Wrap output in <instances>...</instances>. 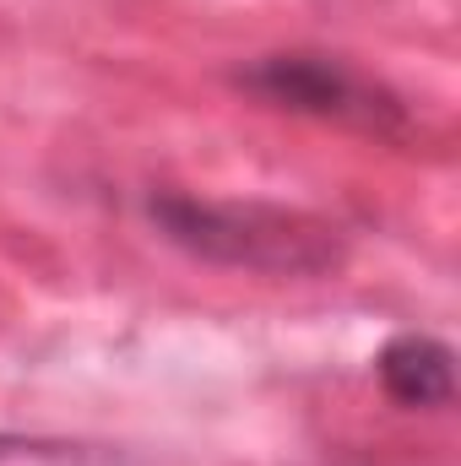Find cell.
<instances>
[{
	"instance_id": "6da1fadb",
	"label": "cell",
	"mask_w": 461,
	"mask_h": 466,
	"mask_svg": "<svg viewBox=\"0 0 461 466\" xmlns=\"http://www.w3.org/2000/svg\"><path fill=\"white\" fill-rule=\"evenodd\" d=\"M152 228L174 249L261 277H321L343 266L347 238L332 218L277 201H212V196H179L158 190L147 201Z\"/></svg>"
},
{
	"instance_id": "7a4b0ae2",
	"label": "cell",
	"mask_w": 461,
	"mask_h": 466,
	"mask_svg": "<svg viewBox=\"0 0 461 466\" xmlns=\"http://www.w3.org/2000/svg\"><path fill=\"white\" fill-rule=\"evenodd\" d=\"M233 87L261 98V104H271V109L347 125V130H369V136H402L413 125L407 104L385 82L364 76L358 66H347L337 55L277 49V55H261V60L239 66Z\"/></svg>"
},
{
	"instance_id": "3957f363",
	"label": "cell",
	"mask_w": 461,
	"mask_h": 466,
	"mask_svg": "<svg viewBox=\"0 0 461 466\" xmlns=\"http://www.w3.org/2000/svg\"><path fill=\"white\" fill-rule=\"evenodd\" d=\"M374 374H380V390L413 412H440L456 396V352L429 331L391 337L374 358Z\"/></svg>"
},
{
	"instance_id": "277c9868",
	"label": "cell",
	"mask_w": 461,
	"mask_h": 466,
	"mask_svg": "<svg viewBox=\"0 0 461 466\" xmlns=\"http://www.w3.org/2000/svg\"><path fill=\"white\" fill-rule=\"evenodd\" d=\"M0 466H141L130 451L93 440H55V434H11L0 429Z\"/></svg>"
}]
</instances>
